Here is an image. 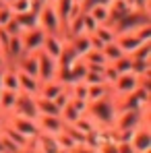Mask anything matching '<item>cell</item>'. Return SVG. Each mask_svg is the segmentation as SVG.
Returning <instances> with one entry per match:
<instances>
[{
    "label": "cell",
    "instance_id": "cell-38",
    "mask_svg": "<svg viewBox=\"0 0 151 153\" xmlns=\"http://www.w3.org/2000/svg\"><path fill=\"white\" fill-rule=\"evenodd\" d=\"M6 64H8V60H6V54L2 52V48H0V71H2Z\"/></svg>",
    "mask_w": 151,
    "mask_h": 153
},
{
    "label": "cell",
    "instance_id": "cell-5",
    "mask_svg": "<svg viewBox=\"0 0 151 153\" xmlns=\"http://www.w3.org/2000/svg\"><path fill=\"white\" fill-rule=\"evenodd\" d=\"M149 25V13H143V10H130L126 17H122L118 23H114L116 33H135L139 31L141 27Z\"/></svg>",
    "mask_w": 151,
    "mask_h": 153
},
{
    "label": "cell",
    "instance_id": "cell-28",
    "mask_svg": "<svg viewBox=\"0 0 151 153\" xmlns=\"http://www.w3.org/2000/svg\"><path fill=\"white\" fill-rule=\"evenodd\" d=\"M37 10H39V8H37ZM37 10H31V13H25V15H17V17H15V19H17V23L21 25V29H23V31L37 27Z\"/></svg>",
    "mask_w": 151,
    "mask_h": 153
},
{
    "label": "cell",
    "instance_id": "cell-31",
    "mask_svg": "<svg viewBox=\"0 0 151 153\" xmlns=\"http://www.w3.org/2000/svg\"><path fill=\"white\" fill-rule=\"evenodd\" d=\"M112 66L116 68L118 75L120 73H132V60H130V56H120L118 60L112 62Z\"/></svg>",
    "mask_w": 151,
    "mask_h": 153
},
{
    "label": "cell",
    "instance_id": "cell-32",
    "mask_svg": "<svg viewBox=\"0 0 151 153\" xmlns=\"http://www.w3.org/2000/svg\"><path fill=\"white\" fill-rule=\"evenodd\" d=\"M130 58H132V60H137V62H149V60H151V48H149V44L141 46L135 54H130Z\"/></svg>",
    "mask_w": 151,
    "mask_h": 153
},
{
    "label": "cell",
    "instance_id": "cell-16",
    "mask_svg": "<svg viewBox=\"0 0 151 153\" xmlns=\"http://www.w3.org/2000/svg\"><path fill=\"white\" fill-rule=\"evenodd\" d=\"M17 75H19V91L25 93V95H33L35 97L39 93L42 81L37 76H31V75H27V73H21V71H17Z\"/></svg>",
    "mask_w": 151,
    "mask_h": 153
},
{
    "label": "cell",
    "instance_id": "cell-1",
    "mask_svg": "<svg viewBox=\"0 0 151 153\" xmlns=\"http://www.w3.org/2000/svg\"><path fill=\"white\" fill-rule=\"evenodd\" d=\"M116 110H118V102H116V97L110 93V95L101 97L97 102L89 103L87 114L97 122V126H112L114 116H116Z\"/></svg>",
    "mask_w": 151,
    "mask_h": 153
},
{
    "label": "cell",
    "instance_id": "cell-23",
    "mask_svg": "<svg viewBox=\"0 0 151 153\" xmlns=\"http://www.w3.org/2000/svg\"><path fill=\"white\" fill-rule=\"evenodd\" d=\"M81 60L89 68H103V66H108V60H106V56H103L101 50H89L87 54L81 56Z\"/></svg>",
    "mask_w": 151,
    "mask_h": 153
},
{
    "label": "cell",
    "instance_id": "cell-8",
    "mask_svg": "<svg viewBox=\"0 0 151 153\" xmlns=\"http://www.w3.org/2000/svg\"><path fill=\"white\" fill-rule=\"evenodd\" d=\"M44 37H46V31L39 25L33 27V29L23 31L21 33V39H23V50H25V54H37V52H42Z\"/></svg>",
    "mask_w": 151,
    "mask_h": 153
},
{
    "label": "cell",
    "instance_id": "cell-40",
    "mask_svg": "<svg viewBox=\"0 0 151 153\" xmlns=\"http://www.w3.org/2000/svg\"><path fill=\"white\" fill-rule=\"evenodd\" d=\"M73 2H75V4H81V6H83V2H85V0H73Z\"/></svg>",
    "mask_w": 151,
    "mask_h": 153
},
{
    "label": "cell",
    "instance_id": "cell-10",
    "mask_svg": "<svg viewBox=\"0 0 151 153\" xmlns=\"http://www.w3.org/2000/svg\"><path fill=\"white\" fill-rule=\"evenodd\" d=\"M64 46H66V37H64L62 33H46L42 52L58 60L60 54H62V50H64Z\"/></svg>",
    "mask_w": 151,
    "mask_h": 153
},
{
    "label": "cell",
    "instance_id": "cell-18",
    "mask_svg": "<svg viewBox=\"0 0 151 153\" xmlns=\"http://www.w3.org/2000/svg\"><path fill=\"white\" fill-rule=\"evenodd\" d=\"M17 71L27 73L31 76H37V54H23L17 62H15Z\"/></svg>",
    "mask_w": 151,
    "mask_h": 153
},
{
    "label": "cell",
    "instance_id": "cell-29",
    "mask_svg": "<svg viewBox=\"0 0 151 153\" xmlns=\"http://www.w3.org/2000/svg\"><path fill=\"white\" fill-rule=\"evenodd\" d=\"M101 52H103V56H106L108 64H112L114 60H118L120 56H124V54H122V50L118 48V44H116V42H112V44H106Z\"/></svg>",
    "mask_w": 151,
    "mask_h": 153
},
{
    "label": "cell",
    "instance_id": "cell-42",
    "mask_svg": "<svg viewBox=\"0 0 151 153\" xmlns=\"http://www.w3.org/2000/svg\"><path fill=\"white\" fill-rule=\"evenodd\" d=\"M0 6H4V2H2V0H0Z\"/></svg>",
    "mask_w": 151,
    "mask_h": 153
},
{
    "label": "cell",
    "instance_id": "cell-15",
    "mask_svg": "<svg viewBox=\"0 0 151 153\" xmlns=\"http://www.w3.org/2000/svg\"><path fill=\"white\" fill-rule=\"evenodd\" d=\"M31 149H35V151H39V153H62L60 147H58V143H56V137L42 134V132L33 139Z\"/></svg>",
    "mask_w": 151,
    "mask_h": 153
},
{
    "label": "cell",
    "instance_id": "cell-33",
    "mask_svg": "<svg viewBox=\"0 0 151 153\" xmlns=\"http://www.w3.org/2000/svg\"><path fill=\"white\" fill-rule=\"evenodd\" d=\"M95 27H97V23H95L87 13H83V33H85V35H93Z\"/></svg>",
    "mask_w": 151,
    "mask_h": 153
},
{
    "label": "cell",
    "instance_id": "cell-24",
    "mask_svg": "<svg viewBox=\"0 0 151 153\" xmlns=\"http://www.w3.org/2000/svg\"><path fill=\"white\" fill-rule=\"evenodd\" d=\"M10 8V13L17 17V15H25V13H31V10H37L39 6L35 4V0H13L6 4Z\"/></svg>",
    "mask_w": 151,
    "mask_h": 153
},
{
    "label": "cell",
    "instance_id": "cell-9",
    "mask_svg": "<svg viewBox=\"0 0 151 153\" xmlns=\"http://www.w3.org/2000/svg\"><path fill=\"white\" fill-rule=\"evenodd\" d=\"M56 76H58V60L44 52H37V79L44 83Z\"/></svg>",
    "mask_w": 151,
    "mask_h": 153
},
{
    "label": "cell",
    "instance_id": "cell-6",
    "mask_svg": "<svg viewBox=\"0 0 151 153\" xmlns=\"http://www.w3.org/2000/svg\"><path fill=\"white\" fill-rule=\"evenodd\" d=\"M37 25L46 33H62V21L54 4H42L37 10Z\"/></svg>",
    "mask_w": 151,
    "mask_h": 153
},
{
    "label": "cell",
    "instance_id": "cell-13",
    "mask_svg": "<svg viewBox=\"0 0 151 153\" xmlns=\"http://www.w3.org/2000/svg\"><path fill=\"white\" fill-rule=\"evenodd\" d=\"M13 114H21V116H27V118H37L35 97L33 95H25V93H19L17 105H15V112Z\"/></svg>",
    "mask_w": 151,
    "mask_h": 153
},
{
    "label": "cell",
    "instance_id": "cell-11",
    "mask_svg": "<svg viewBox=\"0 0 151 153\" xmlns=\"http://www.w3.org/2000/svg\"><path fill=\"white\" fill-rule=\"evenodd\" d=\"M35 122H37V128H39L42 134L58 137L64 130V122L60 120V116H37Z\"/></svg>",
    "mask_w": 151,
    "mask_h": 153
},
{
    "label": "cell",
    "instance_id": "cell-34",
    "mask_svg": "<svg viewBox=\"0 0 151 153\" xmlns=\"http://www.w3.org/2000/svg\"><path fill=\"white\" fill-rule=\"evenodd\" d=\"M2 29H4L8 35H21V33H23V29H21L19 23H17V19H15V17H13V19H10L4 27H2Z\"/></svg>",
    "mask_w": 151,
    "mask_h": 153
},
{
    "label": "cell",
    "instance_id": "cell-30",
    "mask_svg": "<svg viewBox=\"0 0 151 153\" xmlns=\"http://www.w3.org/2000/svg\"><path fill=\"white\" fill-rule=\"evenodd\" d=\"M54 6H56V13H58V17H60V21H62V25H64V21H66L68 13L73 10L75 2H73V0H56Z\"/></svg>",
    "mask_w": 151,
    "mask_h": 153
},
{
    "label": "cell",
    "instance_id": "cell-21",
    "mask_svg": "<svg viewBox=\"0 0 151 153\" xmlns=\"http://www.w3.org/2000/svg\"><path fill=\"white\" fill-rule=\"evenodd\" d=\"M85 13H87L97 25L110 23V4H93V6H89V8H85Z\"/></svg>",
    "mask_w": 151,
    "mask_h": 153
},
{
    "label": "cell",
    "instance_id": "cell-2",
    "mask_svg": "<svg viewBox=\"0 0 151 153\" xmlns=\"http://www.w3.org/2000/svg\"><path fill=\"white\" fill-rule=\"evenodd\" d=\"M145 79H149V76H139L137 73H120V75L116 76V81L110 85V93H112L116 100H122L126 95L135 93V91L143 85Z\"/></svg>",
    "mask_w": 151,
    "mask_h": 153
},
{
    "label": "cell",
    "instance_id": "cell-35",
    "mask_svg": "<svg viewBox=\"0 0 151 153\" xmlns=\"http://www.w3.org/2000/svg\"><path fill=\"white\" fill-rule=\"evenodd\" d=\"M68 102H71V93H68V89H64V91L54 100V103L58 105V110H62L64 105H68Z\"/></svg>",
    "mask_w": 151,
    "mask_h": 153
},
{
    "label": "cell",
    "instance_id": "cell-14",
    "mask_svg": "<svg viewBox=\"0 0 151 153\" xmlns=\"http://www.w3.org/2000/svg\"><path fill=\"white\" fill-rule=\"evenodd\" d=\"M4 54H6V60H8V64H15L23 54V39H21V35H10L8 37V42H6V46H4Z\"/></svg>",
    "mask_w": 151,
    "mask_h": 153
},
{
    "label": "cell",
    "instance_id": "cell-25",
    "mask_svg": "<svg viewBox=\"0 0 151 153\" xmlns=\"http://www.w3.org/2000/svg\"><path fill=\"white\" fill-rule=\"evenodd\" d=\"M106 95H110V85L108 83H95V85H87V102L93 103L101 100V97H106Z\"/></svg>",
    "mask_w": 151,
    "mask_h": 153
},
{
    "label": "cell",
    "instance_id": "cell-3",
    "mask_svg": "<svg viewBox=\"0 0 151 153\" xmlns=\"http://www.w3.org/2000/svg\"><path fill=\"white\" fill-rule=\"evenodd\" d=\"M145 120H149V112H141V110H135V108H118L116 116H114V122H112V128H116V130H135Z\"/></svg>",
    "mask_w": 151,
    "mask_h": 153
},
{
    "label": "cell",
    "instance_id": "cell-4",
    "mask_svg": "<svg viewBox=\"0 0 151 153\" xmlns=\"http://www.w3.org/2000/svg\"><path fill=\"white\" fill-rule=\"evenodd\" d=\"M4 124L8 128H13V130H17L19 134H23L29 141H33L39 134V128H37L35 118H27V116H21V114H8V116H4Z\"/></svg>",
    "mask_w": 151,
    "mask_h": 153
},
{
    "label": "cell",
    "instance_id": "cell-39",
    "mask_svg": "<svg viewBox=\"0 0 151 153\" xmlns=\"http://www.w3.org/2000/svg\"><path fill=\"white\" fill-rule=\"evenodd\" d=\"M2 128H4V116L0 114V130H2Z\"/></svg>",
    "mask_w": 151,
    "mask_h": 153
},
{
    "label": "cell",
    "instance_id": "cell-20",
    "mask_svg": "<svg viewBox=\"0 0 151 153\" xmlns=\"http://www.w3.org/2000/svg\"><path fill=\"white\" fill-rule=\"evenodd\" d=\"M35 108H37V116H60L58 105L54 103V100L35 95Z\"/></svg>",
    "mask_w": 151,
    "mask_h": 153
},
{
    "label": "cell",
    "instance_id": "cell-26",
    "mask_svg": "<svg viewBox=\"0 0 151 153\" xmlns=\"http://www.w3.org/2000/svg\"><path fill=\"white\" fill-rule=\"evenodd\" d=\"M73 126H75L77 130H81L85 137H89V134L97 128V122H95L89 114H83V116H79V118H77V122H73Z\"/></svg>",
    "mask_w": 151,
    "mask_h": 153
},
{
    "label": "cell",
    "instance_id": "cell-22",
    "mask_svg": "<svg viewBox=\"0 0 151 153\" xmlns=\"http://www.w3.org/2000/svg\"><path fill=\"white\" fill-rule=\"evenodd\" d=\"M93 37H97L101 44L106 46V44H112V42H116V37H118V33H116V29L112 23H103V25H97L95 27V31H93Z\"/></svg>",
    "mask_w": 151,
    "mask_h": 153
},
{
    "label": "cell",
    "instance_id": "cell-37",
    "mask_svg": "<svg viewBox=\"0 0 151 153\" xmlns=\"http://www.w3.org/2000/svg\"><path fill=\"white\" fill-rule=\"evenodd\" d=\"M118 153H135L130 143H118Z\"/></svg>",
    "mask_w": 151,
    "mask_h": 153
},
{
    "label": "cell",
    "instance_id": "cell-27",
    "mask_svg": "<svg viewBox=\"0 0 151 153\" xmlns=\"http://www.w3.org/2000/svg\"><path fill=\"white\" fill-rule=\"evenodd\" d=\"M56 143H58V147H60V151H62V153H73L77 147H79V143H77L66 130H62V132L56 137Z\"/></svg>",
    "mask_w": 151,
    "mask_h": 153
},
{
    "label": "cell",
    "instance_id": "cell-19",
    "mask_svg": "<svg viewBox=\"0 0 151 153\" xmlns=\"http://www.w3.org/2000/svg\"><path fill=\"white\" fill-rule=\"evenodd\" d=\"M17 97H19V93H17V91L0 89V114H2V116H8V114H13V112H15Z\"/></svg>",
    "mask_w": 151,
    "mask_h": 153
},
{
    "label": "cell",
    "instance_id": "cell-12",
    "mask_svg": "<svg viewBox=\"0 0 151 153\" xmlns=\"http://www.w3.org/2000/svg\"><path fill=\"white\" fill-rule=\"evenodd\" d=\"M116 44H118V48L122 50L124 56H130V54H135V52L139 50L141 46H145V44H149V42H143L137 33H120V35L116 37Z\"/></svg>",
    "mask_w": 151,
    "mask_h": 153
},
{
    "label": "cell",
    "instance_id": "cell-36",
    "mask_svg": "<svg viewBox=\"0 0 151 153\" xmlns=\"http://www.w3.org/2000/svg\"><path fill=\"white\" fill-rule=\"evenodd\" d=\"M93 4H110V0H85L83 2V10L89 8V6H93Z\"/></svg>",
    "mask_w": 151,
    "mask_h": 153
},
{
    "label": "cell",
    "instance_id": "cell-41",
    "mask_svg": "<svg viewBox=\"0 0 151 153\" xmlns=\"http://www.w3.org/2000/svg\"><path fill=\"white\" fill-rule=\"evenodd\" d=\"M46 4H56V0H46Z\"/></svg>",
    "mask_w": 151,
    "mask_h": 153
},
{
    "label": "cell",
    "instance_id": "cell-7",
    "mask_svg": "<svg viewBox=\"0 0 151 153\" xmlns=\"http://www.w3.org/2000/svg\"><path fill=\"white\" fill-rule=\"evenodd\" d=\"M130 147L135 153H149L151 151V132H149V120L141 122L139 126L132 130L130 137Z\"/></svg>",
    "mask_w": 151,
    "mask_h": 153
},
{
    "label": "cell",
    "instance_id": "cell-43",
    "mask_svg": "<svg viewBox=\"0 0 151 153\" xmlns=\"http://www.w3.org/2000/svg\"><path fill=\"white\" fill-rule=\"evenodd\" d=\"M110 2H112V0H110Z\"/></svg>",
    "mask_w": 151,
    "mask_h": 153
},
{
    "label": "cell",
    "instance_id": "cell-17",
    "mask_svg": "<svg viewBox=\"0 0 151 153\" xmlns=\"http://www.w3.org/2000/svg\"><path fill=\"white\" fill-rule=\"evenodd\" d=\"M66 89V85L56 76V79H50V81H44L42 85H39V93L37 95H42V97H48V100H56L62 91Z\"/></svg>",
    "mask_w": 151,
    "mask_h": 153
}]
</instances>
